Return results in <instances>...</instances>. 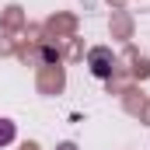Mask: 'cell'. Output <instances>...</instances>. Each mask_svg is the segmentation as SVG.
Returning a JSON list of instances; mask_svg holds the SVG:
<instances>
[{"label":"cell","mask_w":150,"mask_h":150,"mask_svg":"<svg viewBox=\"0 0 150 150\" xmlns=\"http://www.w3.org/2000/svg\"><path fill=\"white\" fill-rule=\"evenodd\" d=\"M112 52H108V49H91V70H94V77H101V80H105V77H112Z\"/></svg>","instance_id":"6da1fadb"},{"label":"cell","mask_w":150,"mask_h":150,"mask_svg":"<svg viewBox=\"0 0 150 150\" xmlns=\"http://www.w3.org/2000/svg\"><path fill=\"white\" fill-rule=\"evenodd\" d=\"M14 133H18L14 122H11V119H0V147H7V143L14 140Z\"/></svg>","instance_id":"7a4b0ae2"}]
</instances>
